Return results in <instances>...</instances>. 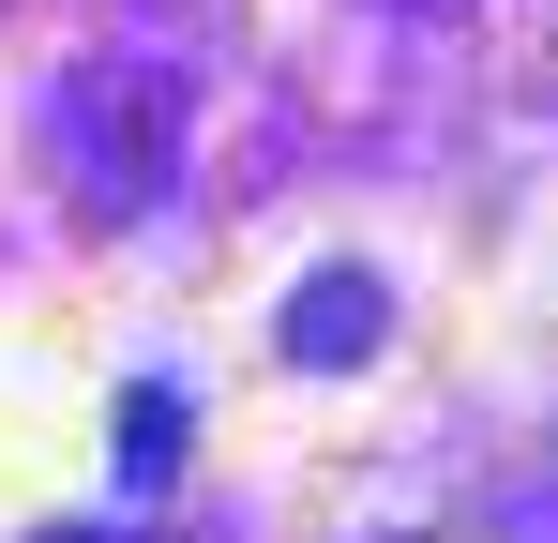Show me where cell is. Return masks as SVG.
<instances>
[{"label":"cell","instance_id":"obj_1","mask_svg":"<svg viewBox=\"0 0 558 543\" xmlns=\"http://www.w3.org/2000/svg\"><path fill=\"white\" fill-rule=\"evenodd\" d=\"M61 136H76V167H92L106 212H136L167 181V152H182V90L151 76V61H92V76L61 90Z\"/></svg>","mask_w":558,"mask_h":543},{"label":"cell","instance_id":"obj_2","mask_svg":"<svg viewBox=\"0 0 558 543\" xmlns=\"http://www.w3.org/2000/svg\"><path fill=\"white\" fill-rule=\"evenodd\" d=\"M363 333H377V287H363V272H317V317H287V348H317V362H348Z\"/></svg>","mask_w":558,"mask_h":543}]
</instances>
